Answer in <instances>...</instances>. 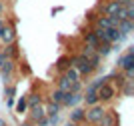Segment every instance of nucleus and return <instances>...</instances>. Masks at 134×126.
<instances>
[{"label": "nucleus", "mask_w": 134, "mask_h": 126, "mask_svg": "<svg viewBox=\"0 0 134 126\" xmlns=\"http://www.w3.org/2000/svg\"><path fill=\"white\" fill-rule=\"evenodd\" d=\"M70 66L78 72L80 76H90V74L94 72L92 64H90V62L86 60L82 54H72V56H70Z\"/></svg>", "instance_id": "obj_1"}, {"label": "nucleus", "mask_w": 134, "mask_h": 126, "mask_svg": "<svg viewBox=\"0 0 134 126\" xmlns=\"http://www.w3.org/2000/svg\"><path fill=\"white\" fill-rule=\"evenodd\" d=\"M106 114V108L104 104H94V106H88L84 110V122H88L90 126H98V122L102 120V116Z\"/></svg>", "instance_id": "obj_2"}, {"label": "nucleus", "mask_w": 134, "mask_h": 126, "mask_svg": "<svg viewBox=\"0 0 134 126\" xmlns=\"http://www.w3.org/2000/svg\"><path fill=\"white\" fill-rule=\"evenodd\" d=\"M28 122H32L34 126H48V120H46V108L42 104L30 108V112H28Z\"/></svg>", "instance_id": "obj_3"}, {"label": "nucleus", "mask_w": 134, "mask_h": 126, "mask_svg": "<svg viewBox=\"0 0 134 126\" xmlns=\"http://www.w3.org/2000/svg\"><path fill=\"white\" fill-rule=\"evenodd\" d=\"M78 54H82L84 58H86V60H88L90 64H92V68H94V70H98V68H100L102 56L98 54V52H96V50L92 48V46H86V44H84L82 48H80V52H78Z\"/></svg>", "instance_id": "obj_4"}, {"label": "nucleus", "mask_w": 134, "mask_h": 126, "mask_svg": "<svg viewBox=\"0 0 134 126\" xmlns=\"http://www.w3.org/2000/svg\"><path fill=\"white\" fill-rule=\"evenodd\" d=\"M96 94H98V98H100V104L112 102V100L116 98V86H112L110 82H104L98 90H96Z\"/></svg>", "instance_id": "obj_5"}, {"label": "nucleus", "mask_w": 134, "mask_h": 126, "mask_svg": "<svg viewBox=\"0 0 134 126\" xmlns=\"http://www.w3.org/2000/svg\"><path fill=\"white\" fill-rule=\"evenodd\" d=\"M14 68H16V66H14V60H10V58H4V62L0 64V76H2V80H4L6 84H10Z\"/></svg>", "instance_id": "obj_6"}, {"label": "nucleus", "mask_w": 134, "mask_h": 126, "mask_svg": "<svg viewBox=\"0 0 134 126\" xmlns=\"http://www.w3.org/2000/svg\"><path fill=\"white\" fill-rule=\"evenodd\" d=\"M120 10H122V4L118 0H108L106 4L102 6V14L104 16H116Z\"/></svg>", "instance_id": "obj_7"}, {"label": "nucleus", "mask_w": 134, "mask_h": 126, "mask_svg": "<svg viewBox=\"0 0 134 126\" xmlns=\"http://www.w3.org/2000/svg\"><path fill=\"white\" fill-rule=\"evenodd\" d=\"M118 70H128V68H134V54H122L118 58Z\"/></svg>", "instance_id": "obj_8"}, {"label": "nucleus", "mask_w": 134, "mask_h": 126, "mask_svg": "<svg viewBox=\"0 0 134 126\" xmlns=\"http://www.w3.org/2000/svg\"><path fill=\"white\" fill-rule=\"evenodd\" d=\"M0 38H2V42L4 44H10V42H14L16 40V28L12 26H4L2 28V34H0Z\"/></svg>", "instance_id": "obj_9"}, {"label": "nucleus", "mask_w": 134, "mask_h": 126, "mask_svg": "<svg viewBox=\"0 0 134 126\" xmlns=\"http://www.w3.org/2000/svg\"><path fill=\"white\" fill-rule=\"evenodd\" d=\"M82 100H84V104H86V108H88V106H94V104H100V98H98L96 90H86V92L82 94Z\"/></svg>", "instance_id": "obj_10"}, {"label": "nucleus", "mask_w": 134, "mask_h": 126, "mask_svg": "<svg viewBox=\"0 0 134 126\" xmlns=\"http://www.w3.org/2000/svg\"><path fill=\"white\" fill-rule=\"evenodd\" d=\"M78 102H82V94L80 92H66V98L62 102V106H76Z\"/></svg>", "instance_id": "obj_11"}, {"label": "nucleus", "mask_w": 134, "mask_h": 126, "mask_svg": "<svg viewBox=\"0 0 134 126\" xmlns=\"http://www.w3.org/2000/svg\"><path fill=\"white\" fill-rule=\"evenodd\" d=\"M98 126H118V118L114 112H110V110H106V114L102 116V120L98 122Z\"/></svg>", "instance_id": "obj_12"}, {"label": "nucleus", "mask_w": 134, "mask_h": 126, "mask_svg": "<svg viewBox=\"0 0 134 126\" xmlns=\"http://www.w3.org/2000/svg\"><path fill=\"white\" fill-rule=\"evenodd\" d=\"M116 28L120 30V34H122L124 38H126V36H128V34L134 30V20H120Z\"/></svg>", "instance_id": "obj_13"}, {"label": "nucleus", "mask_w": 134, "mask_h": 126, "mask_svg": "<svg viewBox=\"0 0 134 126\" xmlns=\"http://www.w3.org/2000/svg\"><path fill=\"white\" fill-rule=\"evenodd\" d=\"M70 122H74V124H82V122H84V108L74 106L72 112H70Z\"/></svg>", "instance_id": "obj_14"}, {"label": "nucleus", "mask_w": 134, "mask_h": 126, "mask_svg": "<svg viewBox=\"0 0 134 126\" xmlns=\"http://www.w3.org/2000/svg\"><path fill=\"white\" fill-rule=\"evenodd\" d=\"M2 54L6 56V58H10V60H14L18 56V42L14 40V42H10V44H6V48H4V52Z\"/></svg>", "instance_id": "obj_15"}, {"label": "nucleus", "mask_w": 134, "mask_h": 126, "mask_svg": "<svg viewBox=\"0 0 134 126\" xmlns=\"http://www.w3.org/2000/svg\"><path fill=\"white\" fill-rule=\"evenodd\" d=\"M54 68H56L58 72H60V74H62L64 70H68V68H70V56H66V54H64V56H60V58L56 60Z\"/></svg>", "instance_id": "obj_16"}, {"label": "nucleus", "mask_w": 134, "mask_h": 126, "mask_svg": "<svg viewBox=\"0 0 134 126\" xmlns=\"http://www.w3.org/2000/svg\"><path fill=\"white\" fill-rule=\"evenodd\" d=\"M84 44H86V46H92V48L96 50V46L100 44V40L96 38V34L92 32V30H88V32H84Z\"/></svg>", "instance_id": "obj_17"}, {"label": "nucleus", "mask_w": 134, "mask_h": 126, "mask_svg": "<svg viewBox=\"0 0 134 126\" xmlns=\"http://www.w3.org/2000/svg\"><path fill=\"white\" fill-rule=\"evenodd\" d=\"M64 98H66V92H64V90H60V88H54V90H52V94H50V102H56V104H60V106H62Z\"/></svg>", "instance_id": "obj_18"}, {"label": "nucleus", "mask_w": 134, "mask_h": 126, "mask_svg": "<svg viewBox=\"0 0 134 126\" xmlns=\"http://www.w3.org/2000/svg\"><path fill=\"white\" fill-rule=\"evenodd\" d=\"M72 84L74 82L70 80V78H66L64 74H60V76H58V86H56V88H60V90H64V92H70Z\"/></svg>", "instance_id": "obj_19"}, {"label": "nucleus", "mask_w": 134, "mask_h": 126, "mask_svg": "<svg viewBox=\"0 0 134 126\" xmlns=\"http://www.w3.org/2000/svg\"><path fill=\"white\" fill-rule=\"evenodd\" d=\"M118 92H122L124 96H132L134 94V80H126L122 86L118 88Z\"/></svg>", "instance_id": "obj_20"}, {"label": "nucleus", "mask_w": 134, "mask_h": 126, "mask_svg": "<svg viewBox=\"0 0 134 126\" xmlns=\"http://www.w3.org/2000/svg\"><path fill=\"white\" fill-rule=\"evenodd\" d=\"M26 104H28V108L40 106V104H42V98H40V94H28V96H26Z\"/></svg>", "instance_id": "obj_21"}, {"label": "nucleus", "mask_w": 134, "mask_h": 126, "mask_svg": "<svg viewBox=\"0 0 134 126\" xmlns=\"http://www.w3.org/2000/svg\"><path fill=\"white\" fill-rule=\"evenodd\" d=\"M96 52H98V54L104 58V56H108V54L112 52V44H108V42H100L98 46H96Z\"/></svg>", "instance_id": "obj_22"}, {"label": "nucleus", "mask_w": 134, "mask_h": 126, "mask_svg": "<svg viewBox=\"0 0 134 126\" xmlns=\"http://www.w3.org/2000/svg\"><path fill=\"white\" fill-rule=\"evenodd\" d=\"M62 74H64V76H66V78H70L72 82H78L80 78H82V76H80V74H78V72H76V70H74V68H72V66H70L68 70H64V72H62Z\"/></svg>", "instance_id": "obj_23"}, {"label": "nucleus", "mask_w": 134, "mask_h": 126, "mask_svg": "<svg viewBox=\"0 0 134 126\" xmlns=\"http://www.w3.org/2000/svg\"><path fill=\"white\" fill-rule=\"evenodd\" d=\"M28 104H26V96H20L16 102V114H22V112H26Z\"/></svg>", "instance_id": "obj_24"}, {"label": "nucleus", "mask_w": 134, "mask_h": 126, "mask_svg": "<svg viewBox=\"0 0 134 126\" xmlns=\"http://www.w3.org/2000/svg\"><path fill=\"white\" fill-rule=\"evenodd\" d=\"M58 110H60V104L50 102V104H48V108H46V116H58Z\"/></svg>", "instance_id": "obj_25"}, {"label": "nucleus", "mask_w": 134, "mask_h": 126, "mask_svg": "<svg viewBox=\"0 0 134 126\" xmlns=\"http://www.w3.org/2000/svg\"><path fill=\"white\" fill-rule=\"evenodd\" d=\"M4 94H6V98H14L16 88H14V86H6V88H4Z\"/></svg>", "instance_id": "obj_26"}, {"label": "nucleus", "mask_w": 134, "mask_h": 126, "mask_svg": "<svg viewBox=\"0 0 134 126\" xmlns=\"http://www.w3.org/2000/svg\"><path fill=\"white\" fill-rule=\"evenodd\" d=\"M122 6H128V4H134V0H118Z\"/></svg>", "instance_id": "obj_27"}, {"label": "nucleus", "mask_w": 134, "mask_h": 126, "mask_svg": "<svg viewBox=\"0 0 134 126\" xmlns=\"http://www.w3.org/2000/svg\"><path fill=\"white\" fill-rule=\"evenodd\" d=\"M96 18H98V16H96L94 12H90V14H88V20H90V22H96Z\"/></svg>", "instance_id": "obj_28"}, {"label": "nucleus", "mask_w": 134, "mask_h": 126, "mask_svg": "<svg viewBox=\"0 0 134 126\" xmlns=\"http://www.w3.org/2000/svg\"><path fill=\"white\" fill-rule=\"evenodd\" d=\"M4 10H6V6H4V2H2V0H0V16H2V14H4Z\"/></svg>", "instance_id": "obj_29"}, {"label": "nucleus", "mask_w": 134, "mask_h": 126, "mask_svg": "<svg viewBox=\"0 0 134 126\" xmlns=\"http://www.w3.org/2000/svg\"><path fill=\"white\" fill-rule=\"evenodd\" d=\"M6 104H8V106H14V98H6Z\"/></svg>", "instance_id": "obj_30"}, {"label": "nucleus", "mask_w": 134, "mask_h": 126, "mask_svg": "<svg viewBox=\"0 0 134 126\" xmlns=\"http://www.w3.org/2000/svg\"><path fill=\"white\" fill-rule=\"evenodd\" d=\"M0 126H8V122H6L4 118H0Z\"/></svg>", "instance_id": "obj_31"}, {"label": "nucleus", "mask_w": 134, "mask_h": 126, "mask_svg": "<svg viewBox=\"0 0 134 126\" xmlns=\"http://www.w3.org/2000/svg\"><path fill=\"white\" fill-rule=\"evenodd\" d=\"M64 126H80V124H74V122H70V120H68V122H66Z\"/></svg>", "instance_id": "obj_32"}, {"label": "nucleus", "mask_w": 134, "mask_h": 126, "mask_svg": "<svg viewBox=\"0 0 134 126\" xmlns=\"http://www.w3.org/2000/svg\"><path fill=\"white\" fill-rule=\"evenodd\" d=\"M20 126H34V124H32V122H22Z\"/></svg>", "instance_id": "obj_33"}, {"label": "nucleus", "mask_w": 134, "mask_h": 126, "mask_svg": "<svg viewBox=\"0 0 134 126\" xmlns=\"http://www.w3.org/2000/svg\"><path fill=\"white\" fill-rule=\"evenodd\" d=\"M4 58H6L4 54H0V64H2V62H4Z\"/></svg>", "instance_id": "obj_34"}]
</instances>
